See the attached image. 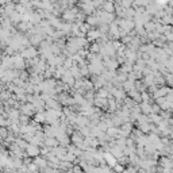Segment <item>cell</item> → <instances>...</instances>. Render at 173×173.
<instances>
[{
  "instance_id": "obj_1",
  "label": "cell",
  "mask_w": 173,
  "mask_h": 173,
  "mask_svg": "<svg viewBox=\"0 0 173 173\" xmlns=\"http://www.w3.org/2000/svg\"><path fill=\"white\" fill-rule=\"evenodd\" d=\"M104 8H106L108 12H112V11H114V6H112L111 3H106L104 4Z\"/></svg>"
}]
</instances>
